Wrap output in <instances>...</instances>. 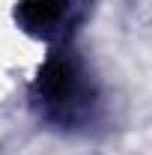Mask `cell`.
<instances>
[{
	"instance_id": "7a4b0ae2",
	"label": "cell",
	"mask_w": 152,
	"mask_h": 155,
	"mask_svg": "<svg viewBox=\"0 0 152 155\" xmlns=\"http://www.w3.org/2000/svg\"><path fill=\"white\" fill-rule=\"evenodd\" d=\"M63 9H66V0H21L15 9V18L30 33H39V30L54 27L63 15Z\"/></svg>"
},
{
	"instance_id": "6da1fadb",
	"label": "cell",
	"mask_w": 152,
	"mask_h": 155,
	"mask_svg": "<svg viewBox=\"0 0 152 155\" xmlns=\"http://www.w3.org/2000/svg\"><path fill=\"white\" fill-rule=\"evenodd\" d=\"M36 93L39 98L54 110L57 116H66L75 104H81V75H78V63L66 51L51 54V60L42 66L36 81Z\"/></svg>"
}]
</instances>
